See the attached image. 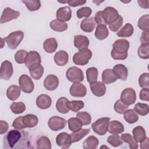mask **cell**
I'll use <instances>...</instances> for the list:
<instances>
[{
    "instance_id": "6da1fadb",
    "label": "cell",
    "mask_w": 149,
    "mask_h": 149,
    "mask_svg": "<svg viewBox=\"0 0 149 149\" xmlns=\"http://www.w3.org/2000/svg\"><path fill=\"white\" fill-rule=\"evenodd\" d=\"M31 147V137L25 131L12 129L3 137V148H30Z\"/></svg>"
},
{
    "instance_id": "7a4b0ae2",
    "label": "cell",
    "mask_w": 149,
    "mask_h": 149,
    "mask_svg": "<svg viewBox=\"0 0 149 149\" xmlns=\"http://www.w3.org/2000/svg\"><path fill=\"white\" fill-rule=\"evenodd\" d=\"M129 42L126 39H118L112 45L111 52L112 58L115 60H125L127 57Z\"/></svg>"
},
{
    "instance_id": "3957f363",
    "label": "cell",
    "mask_w": 149,
    "mask_h": 149,
    "mask_svg": "<svg viewBox=\"0 0 149 149\" xmlns=\"http://www.w3.org/2000/svg\"><path fill=\"white\" fill-rule=\"evenodd\" d=\"M91 57L92 52L87 48L79 50L78 52L74 54L73 56V61L76 65L83 66L88 63Z\"/></svg>"
},
{
    "instance_id": "277c9868",
    "label": "cell",
    "mask_w": 149,
    "mask_h": 149,
    "mask_svg": "<svg viewBox=\"0 0 149 149\" xmlns=\"http://www.w3.org/2000/svg\"><path fill=\"white\" fill-rule=\"evenodd\" d=\"M24 33L22 31H16L10 33L4 38L6 42L8 47L11 49H15L20 44L23 39Z\"/></svg>"
},
{
    "instance_id": "5b68a950",
    "label": "cell",
    "mask_w": 149,
    "mask_h": 149,
    "mask_svg": "<svg viewBox=\"0 0 149 149\" xmlns=\"http://www.w3.org/2000/svg\"><path fill=\"white\" fill-rule=\"evenodd\" d=\"M110 118L104 117L97 119L91 125V127L93 131L100 136H103L106 134L108 130V125Z\"/></svg>"
},
{
    "instance_id": "8992f818",
    "label": "cell",
    "mask_w": 149,
    "mask_h": 149,
    "mask_svg": "<svg viewBox=\"0 0 149 149\" xmlns=\"http://www.w3.org/2000/svg\"><path fill=\"white\" fill-rule=\"evenodd\" d=\"M67 79L73 83H80L84 80L83 71L76 66H72L68 69L66 72Z\"/></svg>"
},
{
    "instance_id": "52a82bcc",
    "label": "cell",
    "mask_w": 149,
    "mask_h": 149,
    "mask_svg": "<svg viewBox=\"0 0 149 149\" xmlns=\"http://www.w3.org/2000/svg\"><path fill=\"white\" fill-rule=\"evenodd\" d=\"M19 87L25 93H31L34 88V84L32 79L27 74H22L19 79Z\"/></svg>"
},
{
    "instance_id": "ba28073f",
    "label": "cell",
    "mask_w": 149,
    "mask_h": 149,
    "mask_svg": "<svg viewBox=\"0 0 149 149\" xmlns=\"http://www.w3.org/2000/svg\"><path fill=\"white\" fill-rule=\"evenodd\" d=\"M48 125L51 130L58 131L65 128L66 125V120L63 118L53 116L49 119Z\"/></svg>"
},
{
    "instance_id": "9c48e42d",
    "label": "cell",
    "mask_w": 149,
    "mask_h": 149,
    "mask_svg": "<svg viewBox=\"0 0 149 149\" xmlns=\"http://www.w3.org/2000/svg\"><path fill=\"white\" fill-rule=\"evenodd\" d=\"M120 100L128 106L133 104L136 100V94L134 90L132 88L124 89L120 94Z\"/></svg>"
},
{
    "instance_id": "30bf717a",
    "label": "cell",
    "mask_w": 149,
    "mask_h": 149,
    "mask_svg": "<svg viewBox=\"0 0 149 149\" xmlns=\"http://www.w3.org/2000/svg\"><path fill=\"white\" fill-rule=\"evenodd\" d=\"M118 12L116 9L111 6L105 8L102 11V16L106 24H110L113 23L119 17Z\"/></svg>"
},
{
    "instance_id": "8fae6325",
    "label": "cell",
    "mask_w": 149,
    "mask_h": 149,
    "mask_svg": "<svg viewBox=\"0 0 149 149\" xmlns=\"http://www.w3.org/2000/svg\"><path fill=\"white\" fill-rule=\"evenodd\" d=\"M56 143L63 149L69 148L72 143L70 135L65 132L60 133L56 137Z\"/></svg>"
},
{
    "instance_id": "7c38bea8",
    "label": "cell",
    "mask_w": 149,
    "mask_h": 149,
    "mask_svg": "<svg viewBox=\"0 0 149 149\" xmlns=\"http://www.w3.org/2000/svg\"><path fill=\"white\" fill-rule=\"evenodd\" d=\"M70 94L74 97H83L86 95L87 88L80 83H73L69 89Z\"/></svg>"
},
{
    "instance_id": "4fadbf2b",
    "label": "cell",
    "mask_w": 149,
    "mask_h": 149,
    "mask_svg": "<svg viewBox=\"0 0 149 149\" xmlns=\"http://www.w3.org/2000/svg\"><path fill=\"white\" fill-rule=\"evenodd\" d=\"M13 73V69L12 63L9 61H3L1 66L0 78L5 80H8L11 77Z\"/></svg>"
},
{
    "instance_id": "5bb4252c",
    "label": "cell",
    "mask_w": 149,
    "mask_h": 149,
    "mask_svg": "<svg viewBox=\"0 0 149 149\" xmlns=\"http://www.w3.org/2000/svg\"><path fill=\"white\" fill-rule=\"evenodd\" d=\"M19 16L20 12L19 11L14 10L10 8H5L2 13L0 23L1 24L5 23L9 21L17 19Z\"/></svg>"
},
{
    "instance_id": "9a60e30c",
    "label": "cell",
    "mask_w": 149,
    "mask_h": 149,
    "mask_svg": "<svg viewBox=\"0 0 149 149\" xmlns=\"http://www.w3.org/2000/svg\"><path fill=\"white\" fill-rule=\"evenodd\" d=\"M72 17V10L69 6L59 8L56 11V19L58 20L65 22L70 20Z\"/></svg>"
},
{
    "instance_id": "2e32d148",
    "label": "cell",
    "mask_w": 149,
    "mask_h": 149,
    "mask_svg": "<svg viewBox=\"0 0 149 149\" xmlns=\"http://www.w3.org/2000/svg\"><path fill=\"white\" fill-rule=\"evenodd\" d=\"M59 85V79L57 76L54 74H49L44 79V86L49 90L53 91L55 90Z\"/></svg>"
},
{
    "instance_id": "e0dca14e",
    "label": "cell",
    "mask_w": 149,
    "mask_h": 149,
    "mask_svg": "<svg viewBox=\"0 0 149 149\" xmlns=\"http://www.w3.org/2000/svg\"><path fill=\"white\" fill-rule=\"evenodd\" d=\"M52 104L51 98L47 94H41L36 98V105L37 107L41 109L49 108Z\"/></svg>"
},
{
    "instance_id": "ac0fdd59",
    "label": "cell",
    "mask_w": 149,
    "mask_h": 149,
    "mask_svg": "<svg viewBox=\"0 0 149 149\" xmlns=\"http://www.w3.org/2000/svg\"><path fill=\"white\" fill-rule=\"evenodd\" d=\"M41 59L40 54L36 51H30L27 53V58L25 61L26 67L30 68L36 63H41Z\"/></svg>"
},
{
    "instance_id": "d6986e66",
    "label": "cell",
    "mask_w": 149,
    "mask_h": 149,
    "mask_svg": "<svg viewBox=\"0 0 149 149\" xmlns=\"http://www.w3.org/2000/svg\"><path fill=\"white\" fill-rule=\"evenodd\" d=\"M90 89L93 94L97 97H102L106 92V86L101 81H95L90 84Z\"/></svg>"
},
{
    "instance_id": "ffe728a7",
    "label": "cell",
    "mask_w": 149,
    "mask_h": 149,
    "mask_svg": "<svg viewBox=\"0 0 149 149\" xmlns=\"http://www.w3.org/2000/svg\"><path fill=\"white\" fill-rule=\"evenodd\" d=\"M123 125L118 120H112L109 122L107 131L112 134H119L124 132Z\"/></svg>"
},
{
    "instance_id": "44dd1931",
    "label": "cell",
    "mask_w": 149,
    "mask_h": 149,
    "mask_svg": "<svg viewBox=\"0 0 149 149\" xmlns=\"http://www.w3.org/2000/svg\"><path fill=\"white\" fill-rule=\"evenodd\" d=\"M101 77L102 83L107 84L113 83L118 79L113 70L111 69H105L102 72Z\"/></svg>"
},
{
    "instance_id": "7402d4cb",
    "label": "cell",
    "mask_w": 149,
    "mask_h": 149,
    "mask_svg": "<svg viewBox=\"0 0 149 149\" xmlns=\"http://www.w3.org/2000/svg\"><path fill=\"white\" fill-rule=\"evenodd\" d=\"M74 45L79 50L87 48L89 45V40L85 36L76 35L74 36Z\"/></svg>"
},
{
    "instance_id": "603a6c76",
    "label": "cell",
    "mask_w": 149,
    "mask_h": 149,
    "mask_svg": "<svg viewBox=\"0 0 149 149\" xmlns=\"http://www.w3.org/2000/svg\"><path fill=\"white\" fill-rule=\"evenodd\" d=\"M95 27V22L94 17H89L84 19L80 23L81 29L86 33H91Z\"/></svg>"
},
{
    "instance_id": "cb8c5ba5",
    "label": "cell",
    "mask_w": 149,
    "mask_h": 149,
    "mask_svg": "<svg viewBox=\"0 0 149 149\" xmlns=\"http://www.w3.org/2000/svg\"><path fill=\"white\" fill-rule=\"evenodd\" d=\"M54 62L58 66L65 65L69 60V55L64 50H61L56 52L54 55Z\"/></svg>"
},
{
    "instance_id": "d4e9b609",
    "label": "cell",
    "mask_w": 149,
    "mask_h": 149,
    "mask_svg": "<svg viewBox=\"0 0 149 149\" xmlns=\"http://www.w3.org/2000/svg\"><path fill=\"white\" fill-rule=\"evenodd\" d=\"M22 121L25 128H31L36 126L38 123V117L34 114H27L22 116Z\"/></svg>"
},
{
    "instance_id": "484cf974",
    "label": "cell",
    "mask_w": 149,
    "mask_h": 149,
    "mask_svg": "<svg viewBox=\"0 0 149 149\" xmlns=\"http://www.w3.org/2000/svg\"><path fill=\"white\" fill-rule=\"evenodd\" d=\"M30 76L33 79H40L44 73V68L41 63H36L29 68Z\"/></svg>"
},
{
    "instance_id": "4316f807",
    "label": "cell",
    "mask_w": 149,
    "mask_h": 149,
    "mask_svg": "<svg viewBox=\"0 0 149 149\" xmlns=\"http://www.w3.org/2000/svg\"><path fill=\"white\" fill-rule=\"evenodd\" d=\"M118 79L125 81L128 76L127 68L123 64H117L115 65L112 69Z\"/></svg>"
},
{
    "instance_id": "83f0119b",
    "label": "cell",
    "mask_w": 149,
    "mask_h": 149,
    "mask_svg": "<svg viewBox=\"0 0 149 149\" xmlns=\"http://www.w3.org/2000/svg\"><path fill=\"white\" fill-rule=\"evenodd\" d=\"M20 88L16 85L9 86L6 90V96L10 101L16 100L20 95Z\"/></svg>"
},
{
    "instance_id": "f1b7e54d",
    "label": "cell",
    "mask_w": 149,
    "mask_h": 149,
    "mask_svg": "<svg viewBox=\"0 0 149 149\" xmlns=\"http://www.w3.org/2000/svg\"><path fill=\"white\" fill-rule=\"evenodd\" d=\"M58 47V43L55 38H49L45 40L43 43L44 50L49 54L54 52Z\"/></svg>"
},
{
    "instance_id": "f546056e",
    "label": "cell",
    "mask_w": 149,
    "mask_h": 149,
    "mask_svg": "<svg viewBox=\"0 0 149 149\" xmlns=\"http://www.w3.org/2000/svg\"><path fill=\"white\" fill-rule=\"evenodd\" d=\"M68 101L69 100L67 98L64 97H60L56 103V108L57 111L61 113H67L69 111L68 106Z\"/></svg>"
},
{
    "instance_id": "4dcf8cb0",
    "label": "cell",
    "mask_w": 149,
    "mask_h": 149,
    "mask_svg": "<svg viewBox=\"0 0 149 149\" xmlns=\"http://www.w3.org/2000/svg\"><path fill=\"white\" fill-rule=\"evenodd\" d=\"M133 138L137 143H141L146 137L145 129L141 126L135 127L132 131Z\"/></svg>"
},
{
    "instance_id": "1f68e13d",
    "label": "cell",
    "mask_w": 149,
    "mask_h": 149,
    "mask_svg": "<svg viewBox=\"0 0 149 149\" xmlns=\"http://www.w3.org/2000/svg\"><path fill=\"white\" fill-rule=\"evenodd\" d=\"M109 35V31L106 25H97L95 31V37L100 40L105 39Z\"/></svg>"
},
{
    "instance_id": "d6a6232c",
    "label": "cell",
    "mask_w": 149,
    "mask_h": 149,
    "mask_svg": "<svg viewBox=\"0 0 149 149\" xmlns=\"http://www.w3.org/2000/svg\"><path fill=\"white\" fill-rule=\"evenodd\" d=\"M134 32V28L130 23H126L123 27L117 32V36L120 37H129L132 36Z\"/></svg>"
},
{
    "instance_id": "836d02e7",
    "label": "cell",
    "mask_w": 149,
    "mask_h": 149,
    "mask_svg": "<svg viewBox=\"0 0 149 149\" xmlns=\"http://www.w3.org/2000/svg\"><path fill=\"white\" fill-rule=\"evenodd\" d=\"M51 29L55 31L62 32L68 29V26L66 22H62L57 19L52 20L49 23Z\"/></svg>"
},
{
    "instance_id": "e575fe53",
    "label": "cell",
    "mask_w": 149,
    "mask_h": 149,
    "mask_svg": "<svg viewBox=\"0 0 149 149\" xmlns=\"http://www.w3.org/2000/svg\"><path fill=\"white\" fill-rule=\"evenodd\" d=\"M90 132V129H81L77 132H73L70 134L72 143H76L80 141Z\"/></svg>"
},
{
    "instance_id": "d590c367",
    "label": "cell",
    "mask_w": 149,
    "mask_h": 149,
    "mask_svg": "<svg viewBox=\"0 0 149 149\" xmlns=\"http://www.w3.org/2000/svg\"><path fill=\"white\" fill-rule=\"evenodd\" d=\"M98 144V139L94 136H90L83 142V147L84 149H95L97 148Z\"/></svg>"
},
{
    "instance_id": "8d00e7d4",
    "label": "cell",
    "mask_w": 149,
    "mask_h": 149,
    "mask_svg": "<svg viewBox=\"0 0 149 149\" xmlns=\"http://www.w3.org/2000/svg\"><path fill=\"white\" fill-rule=\"evenodd\" d=\"M68 127L70 130L73 132H77L80 130L82 127L83 124L81 120L76 118H71L68 119Z\"/></svg>"
},
{
    "instance_id": "74e56055",
    "label": "cell",
    "mask_w": 149,
    "mask_h": 149,
    "mask_svg": "<svg viewBox=\"0 0 149 149\" xmlns=\"http://www.w3.org/2000/svg\"><path fill=\"white\" fill-rule=\"evenodd\" d=\"M123 113L124 119L130 124L136 123L139 119V116L134 109L126 110Z\"/></svg>"
},
{
    "instance_id": "f35d334b",
    "label": "cell",
    "mask_w": 149,
    "mask_h": 149,
    "mask_svg": "<svg viewBox=\"0 0 149 149\" xmlns=\"http://www.w3.org/2000/svg\"><path fill=\"white\" fill-rule=\"evenodd\" d=\"M121 139L123 142L127 143L129 146L132 149H137L139 147L137 142L134 139L133 136H132L129 133H124L121 135Z\"/></svg>"
},
{
    "instance_id": "ab89813d",
    "label": "cell",
    "mask_w": 149,
    "mask_h": 149,
    "mask_svg": "<svg viewBox=\"0 0 149 149\" xmlns=\"http://www.w3.org/2000/svg\"><path fill=\"white\" fill-rule=\"evenodd\" d=\"M98 70L95 67H91L86 70L87 80L89 83H93L97 81L98 77Z\"/></svg>"
},
{
    "instance_id": "60d3db41",
    "label": "cell",
    "mask_w": 149,
    "mask_h": 149,
    "mask_svg": "<svg viewBox=\"0 0 149 149\" xmlns=\"http://www.w3.org/2000/svg\"><path fill=\"white\" fill-rule=\"evenodd\" d=\"M30 11H36L41 7V2L38 0H23L22 1Z\"/></svg>"
},
{
    "instance_id": "b9f144b4",
    "label": "cell",
    "mask_w": 149,
    "mask_h": 149,
    "mask_svg": "<svg viewBox=\"0 0 149 149\" xmlns=\"http://www.w3.org/2000/svg\"><path fill=\"white\" fill-rule=\"evenodd\" d=\"M68 106L70 110L76 112L84 107V104L81 100H73L68 102Z\"/></svg>"
},
{
    "instance_id": "7bdbcfd3",
    "label": "cell",
    "mask_w": 149,
    "mask_h": 149,
    "mask_svg": "<svg viewBox=\"0 0 149 149\" xmlns=\"http://www.w3.org/2000/svg\"><path fill=\"white\" fill-rule=\"evenodd\" d=\"M134 110L137 113L141 116H145L148 114L149 111L148 105L145 103H137L134 107Z\"/></svg>"
},
{
    "instance_id": "ee69618b",
    "label": "cell",
    "mask_w": 149,
    "mask_h": 149,
    "mask_svg": "<svg viewBox=\"0 0 149 149\" xmlns=\"http://www.w3.org/2000/svg\"><path fill=\"white\" fill-rule=\"evenodd\" d=\"M138 55L144 59L149 58V44H141L138 49Z\"/></svg>"
},
{
    "instance_id": "f6af8a7d",
    "label": "cell",
    "mask_w": 149,
    "mask_h": 149,
    "mask_svg": "<svg viewBox=\"0 0 149 149\" xmlns=\"http://www.w3.org/2000/svg\"><path fill=\"white\" fill-rule=\"evenodd\" d=\"M11 111L15 114H20L26 110V105L22 102H13L10 107Z\"/></svg>"
},
{
    "instance_id": "bcb514c9",
    "label": "cell",
    "mask_w": 149,
    "mask_h": 149,
    "mask_svg": "<svg viewBox=\"0 0 149 149\" xmlns=\"http://www.w3.org/2000/svg\"><path fill=\"white\" fill-rule=\"evenodd\" d=\"M37 147L38 149H50L51 148V143L48 137H47V136H42L38 140Z\"/></svg>"
},
{
    "instance_id": "7dc6e473",
    "label": "cell",
    "mask_w": 149,
    "mask_h": 149,
    "mask_svg": "<svg viewBox=\"0 0 149 149\" xmlns=\"http://www.w3.org/2000/svg\"><path fill=\"white\" fill-rule=\"evenodd\" d=\"M76 116L81 120L83 125H88L90 124L91 122V117L90 114L86 111L77 112Z\"/></svg>"
},
{
    "instance_id": "c3c4849f",
    "label": "cell",
    "mask_w": 149,
    "mask_h": 149,
    "mask_svg": "<svg viewBox=\"0 0 149 149\" xmlns=\"http://www.w3.org/2000/svg\"><path fill=\"white\" fill-rule=\"evenodd\" d=\"M107 142L114 147H118L123 144V140L121 137L118 134H112L108 136L107 140Z\"/></svg>"
},
{
    "instance_id": "681fc988",
    "label": "cell",
    "mask_w": 149,
    "mask_h": 149,
    "mask_svg": "<svg viewBox=\"0 0 149 149\" xmlns=\"http://www.w3.org/2000/svg\"><path fill=\"white\" fill-rule=\"evenodd\" d=\"M148 19L149 15H146L142 16L138 20L137 26L139 28L143 31H148Z\"/></svg>"
},
{
    "instance_id": "f907efd6",
    "label": "cell",
    "mask_w": 149,
    "mask_h": 149,
    "mask_svg": "<svg viewBox=\"0 0 149 149\" xmlns=\"http://www.w3.org/2000/svg\"><path fill=\"white\" fill-rule=\"evenodd\" d=\"M27 52L26 50L24 49H20L17 51L15 55V61L19 64H22L23 63H25L27 55Z\"/></svg>"
},
{
    "instance_id": "816d5d0a",
    "label": "cell",
    "mask_w": 149,
    "mask_h": 149,
    "mask_svg": "<svg viewBox=\"0 0 149 149\" xmlns=\"http://www.w3.org/2000/svg\"><path fill=\"white\" fill-rule=\"evenodd\" d=\"M91 13H92V10L90 7L84 6L79 9L77 10L76 15H77V17L79 19H81L84 17L87 18V17H89Z\"/></svg>"
},
{
    "instance_id": "f5cc1de1",
    "label": "cell",
    "mask_w": 149,
    "mask_h": 149,
    "mask_svg": "<svg viewBox=\"0 0 149 149\" xmlns=\"http://www.w3.org/2000/svg\"><path fill=\"white\" fill-rule=\"evenodd\" d=\"M115 111L119 113V114H122L126 110L128 109L129 106L125 104L120 100H118L116 101L114 104L113 106Z\"/></svg>"
},
{
    "instance_id": "db71d44e",
    "label": "cell",
    "mask_w": 149,
    "mask_h": 149,
    "mask_svg": "<svg viewBox=\"0 0 149 149\" xmlns=\"http://www.w3.org/2000/svg\"><path fill=\"white\" fill-rule=\"evenodd\" d=\"M139 84L141 88H149V73H144L139 78Z\"/></svg>"
},
{
    "instance_id": "11a10c76",
    "label": "cell",
    "mask_w": 149,
    "mask_h": 149,
    "mask_svg": "<svg viewBox=\"0 0 149 149\" xmlns=\"http://www.w3.org/2000/svg\"><path fill=\"white\" fill-rule=\"evenodd\" d=\"M123 23V17L121 16H119L118 18L112 23L109 24V29L110 30L113 32H116L122 26Z\"/></svg>"
},
{
    "instance_id": "9f6ffc18",
    "label": "cell",
    "mask_w": 149,
    "mask_h": 149,
    "mask_svg": "<svg viewBox=\"0 0 149 149\" xmlns=\"http://www.w3.org/2000/svg\"><path fill=\"white\" fill-rule=\"evenodd\" d=\"M12 126L15 127L16 129H19V130H22L25 128L22 121V116L17 117L14 120L12 123Z\"/></svg>"
},
{
    "instance_id": "6f0895ef",
    "label": "cell",
    "mask_w": 149,
    "mask_h": 149,
    "mask_svg": "<svg viewBox=\"0 0 149 149\" xmlns=\"http://www.w3.org/2000/svg\"><path fill=\"white\" fill-rule=\"evenodd\" d=\"M94 20L95 23L99 25V24H103V25H107L104 17L102 16V11L101 10H99L98 12H96L95 15V17H94Z\"/></svg>"
},
{
    "instance_id": "680465c9",
    "label": "cell",
    "mask_w": 149,
    "mask_h": 149,
    "mask_svg": "<svg viewBox=\"0 0 149 149\" xmlns=\"http://www.w3.org/2000/svg\"><path fill=\"white\" fill-rule=\"evenodd\" d=\"M139 97L140 100L143 101H149V88H143L140 91Z\"/></svg>"
},
{
    "instance_id": "91938a15",
    "label": "cell",
    "mask_w": 149,
    "mask_h": 149,
    "mask_svg": "<svg viewBox=\"0 0 149 149\" xmlns=\"http://www.w3.org/2000/svg\"><path fill=\"white\" fill-rule=\"evenodd\" d=\"M140 41L141 44H149L148 38V31H143L142 32Z\"/></svg>"
},
{
    "instance_id": "94428289",
    "label": "cell",
    "mask_w": 149,
    "mask_h": 149,
    "mask_svg": "<svg viewBox=\"0 0 149 149\" xmlns=\"http://www.w3.org/2000/svg\"><path fill=\"white\" fill-rule=\"evenodd\" d=\"M8 129V124L6 121H0V134H2L7 132Z\"/></svg>"
},
{
    "instance_id": "6125c7cd",
    "label": "cell",
    "mask_w": 149,
    "mask_h": 149,
    "mask_svg": "<svg viewBox=\"0 0 149 149\" xmlns=\"http://www.w3.org/2000/svg\"><path fill=\"white\" fill-rule=\"evenodd\" d=\"M86 2V1H68V3L70 6L76 7L84 5Z\"/></svg>"
},
{
    "instance_id": "be15d7a7",
    "label": "cell",
    "mask_w": 149,
    "mask_h": 149,
    "mask_svg": "<svg viewBox=\"0 0 149 149\" xmlns=\"http://www.w3.org/2000/svg\"><path fill=\"white\" fill-rule=\"evenodd\" d=\"M137 2L139 3V5L140 6H141L142 8L148 9L149 8V1L148 0H146V1L138 0Z\"/></svg>"
},
{
    "instance_id": "e7e4bbea",
    "label": "cell",
    "mask_w": 149,
    "mask_h": 149,
    "mask_svg": "<svg viewBox=\"0 0 149 149\" xmlns=\"http://www.w3.org/2000/svg\"><path fill=\"white\" fill-rule=\"evenodd\" d=\"M148 144H149V139L148 137H146L145 139L141 142L140 148L141 149L144 148H148Z\"/></svg>"
},
{
    "instance_id": "03108f58",
    "label": "cell",
    "mask_w": 149,
    "mask_h": 149,
    "mask_svg": "<svg viewBox=\"0 0 149 149\" xmlns=\"http://www.w3.org/2000/svg\"><path fill=\"white\" fill-rule=\"evenodd\" d=\"M103 1H99V2H98V1L97 2V1H93V2H94V3H95L97 5H100V3H101V2H102Z\"/></svg>"
}]
</instances>
